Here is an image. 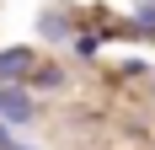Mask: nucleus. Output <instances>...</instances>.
I'll return each instance as SVG.
<instances>
[{
  "instance_id": "3",
  "label": "nucleus",
  "mask_w": 155,
  "mask_h": 150,
  "mask_svg": "<svg viewBox=\"0 0 155 150\" xmlns=\"http://www.w3.org/2000/svg\"><path fill=\"white\" fill-rule=\"evenodd\" d=\"M38 38H48V43H70V38H75V16L64 11V5H43V11H38Z\"/></svg>"
},
{
  "instance_id": "6",
  "label": "nucleus",
  "mask_w": 155,
  "mask_h": 150,
  "mask_svg": "<svg viewBox=\"0 0 155 150\" xmlns=\"http://www.w3.org/2000/svg\"><path fill=\"white\" fill-rule=\"evenodd\" d=\"M102 43H107V32H96V27H75V38H70L75 59H96V54H102Z\"/></svg>"
},
{
  "instance_id": "7",
  "label": "nucleus",
  "mask_w": 155,
  "mask_h": 150,
  "mask_svg": "<svg viewBox=\"0 0 155 150\" xmlns=\"http://www.w3.org/2000/svg\"><path fill=\"white\" fill-rule=\"evenodd\" d=\"M139 75H150L144 59H123V64H118V80H139Z\"/></svg>"
},
{
  "instance_id": "10",
  "label": "nucleus",
  "mask_w": 155,
  "mask_h": 150,
  "mask_svg": "<svg viewBox=\"0 0 155 150\" xmlns=\"http://www.w3.org/2000/svg\"><path fill=\"white\" fill-rule=\"evenodd\" d=\"M150 97H155V80H150Z\"/></svg>"
},
{
  "instance_id": "4",
  "label": "nucleus",
  "mask_w": 155,
  "mask_h": 150,
  "mask_svg": "<svg viewBox=\"0 0 155 150\" xmlns=\"http://www.w3.org/2000/svg\"><path fill=\"white\" fill-rule=\"evenodd\" d=\"M64 86H70L64 64H43V59H38L32 75H27V91H32V97H43V91H64Z\"/></svg>"
},
{
  "instance_id": "8",
  "label": "nucleus",
  "mask_w": 155,
  "mask_h": 150,
  "mask_svg": "<svg viewBox=\"0 0 155 150\" xmlns=\"http://www.w3.org/2000/svg\"><path fill=\"white\" fill-rule=\"evenodd\" d=\"M0 150H16V129H11L5 118H0Z\"/></svg>"
},
{
  "instance_id": "5",
  "label": "nucleus",
  "mask_w": 155,
  "mask_h": 150,
  "mask_svg": "<svg viewBox=\"0 0 155 150\" xmlns=\"http://www.w3.org/2000/svg\"><path fill=\"white\" fill-rule=\"evenodd\" d=\"M128 32L139 38V43H155V0H139L134 16H128Z\"/></svg>"
},
{
  "instance_id": "9",
  "label": "nucleus",
  "mask_w": 155,
  "mask_h": 150,
  "mask_svg": "<svg viewBox=\"0 0 155 150\" xmlns=\"http://www.w3.org/2000/svg\"><path fill=\"white\" fill-rule=\"evenodd\" d=\"M16 150H32V145H21V139H16Z\"/></svg>"
},
{
  "instance_id": "2",
  "label": "nucleus",
  "mask_w": 155,
  "mask_h": 150,
  "mask_svg": "<svg viewBox=\"0 0 155 150\" xmlns=\"http://www.w3.org/2000/svg\"><path fill=\"white\" fill-rule=\"evenodd\" d=\"M0 118L21 129V123H38V97L27 86H0Z\"/></svg>"
},
{
  "instance_id": "1",
  "label": "nucleus",
  "mask_w": 155,
  "mask_h": 150,
  "mask_svg": "<svg viewBox=\"0 0 155 150\" xmlns=\"http://www.w3.org/2000/svg\"><path fill=\"white\" fill-rule=\"evenodd\" d=\"M43 59L32 43H5L0 48V86H27V75H32V64Z\"/></svg>"
}]
</instances>
